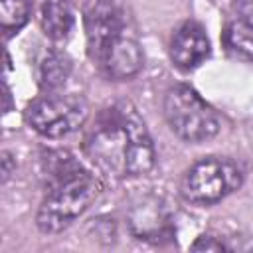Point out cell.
Segmentation results:
<instances>
[{"label": "cell", "mask_w": 253, "mask_h": 253, "mask_svg": "<svg viewBox=\"0 0 253 253\" xmlns=\"http://www.w3.org/2000/svg\"><path fill=\"white\" fill-rule=\"evenodd\" d=\"M99 71L113 81H125L134 77L144 65V53L132 28L113 40L103 51L93 57Z\"/></svg>", "instance_id": "obj_8"}, {"label": "cell", "mask_w": 253, "mask_h": 253, "mask_svg": "<svg viewBox=\"0 0 253 253\" xmlns=\"http://www.w3.org/2000/svg\"><path fill=\"white\" fill-rule=\"evenodd\" d=\"M221 42L225 51L241 61H253V28L241 20L227 22L221 32Z\"/></svg>", "instance_id": "obj_12"}, {"label": "cell", "mask_w": 253, "mask_h": 253, "mask_svg": "<svg viewBox=\"0 0 253 253\" xmlns=\"http://www.w3.org/2000/svg\"><path fill=\"white\" fill-rule=\"evenodd\" d=\"M211 51L210 38L202 24L188 20L184 22L170 40V59L182 71L200 67Z\"/></svg>", "instance_id": "obj_9"}, {"label": "cell", "mask_w": 253, "mask_h": 253, "mask_svg": "<svg viewBox=\"0 0 253 253\" xmlns=\"http://www.w3.org/2000/svg\"><path fill=\"white\" fill-rule=\"evenodd\" d=\"M34 0H0V28L4 36L18 34L30 20Z\"/></svg>", "instance_id": "obj_13"}, {"label": "cell", "mask_w": 253, "mask_h": 253, "mask_svg": "<svg viewBox=\"0 0 253 253\" xmlns=\"http://www.w3.org/2000/svg\"><path fill=\"white\" fill-rule=\"evenodd\" d=\"M42 162L47 192L38 210L36 225L42 233L53 235L67 229L89 210L101 186L67 150H47Z\"/></svg>", "instance_id": "obj_2"}, {"label": "cell", "mask_w": 253, "mask_h": 253, "mask_svg": "<svg viewBox=\"0 0 253 253\" xmlns=\"http://www.w3.org/2000/svg\"><path fill=\"white\" fill-rule=\"evenodd\" d=\"M233 10L237 14V20L253 28V0H233Z\"/></svg>", "instance_id": "obj_15"}, {"label": "cell", "mask_w": 253, "mask_h": 253, "mask_svg": "<svg viewBox=\"0 0 253 253\" xmlns=\"http://www.w3.org/2000/svg\"><path fill=\"white\" fill-rule=\"evenodd\" d=\"M192 251H225L227 245L217 237V235H200L192 245H190Z\"/></svg>", "instance_id": "obj_14"}, {"label": "cell", "mask_w": 253, "mask_h": 253, "mask_svg": "<svg viewBox=\"0 0 253 253\" xmlns=\"http://www.w3.org/2000/svg\"><path fill=\"white\" fill-rule=\"evenodd\" d=\"M71 69H73V63L65 51H59V49L45 51V55L40 61V69H38L40 89L45 93H55L57 89L65 85V81L71 75Z\"/></svg>", "instance_id": "obj_11"}, {"label": "cell", "mask_w": 253, "mask_h": 253, "mask_svg": "<svg viewBox=\"0 0 253 253\" xmlns=\"http://www.w3.org/2000/svg\"><path fill=\"white\" fill-rule=\"evenodd\" d=\"M126 227L132 237L148 243H162L174 237V221L168 206L158 196H140L126 211Z\"/></svg>", "instance_id": "obj_7"}, {"label": "cell", "mask_w": 253, "mask_h": 253, "mask_svg": "<svg viewBox=\"0 0 253 253\" xmlns=\"http://www.w3.org/2000/svg\"><path fill=\"white\" fill-rule=\"evenodd\" d=\"M89 162L111 178L146 176L156 162V152L146 125L132 103L121 101L103 109L83 136Z\"/></svg>", "instance_id": "obj_1"}, {"label": "cell", "mask_w": 253, "mask_h": 253, "mask_svg": "<svg viewBox=\"0 0 253 253\" xmlns=\"http://www.w3.org/2000/svg\"><path fill=\"white\" fill-rule=\"evenodd\" d=\"M16 170V160L12 158V154L8 150L2 152V182H6Z\"/></svg>", "instance_id": "obj_16"}, {"label": "cell", "mask_w": 253, "mask_h": 253, "mask_svg": "<svg viewBox=\"0 0 253 253\" xmlns=\"http://www.w3.org/2000/svg\"><path fill=\"white\" fill-rule=\"evenodd\" d=\"M87 103L77 95L45 93L26 109V123L43 138H63L87 121Z\"/></svg>", "instance_id": "obj_5"}, {"label": "cell", "mask_w": 253, "mask_h": 253, "mask_svg": "<svg viewBox=\"0 0 253 253\" xmlns=\"http://www.w3.org/2000/svg\"><path fill=\"white\" fill-rule=\"evenodd\" d=\"M243 184V172L227 156H206L194 162L180 184V192L186 202L196 206H213L239 190Z\"/></svg>", "instance_id": "obj_4"}, {"label": "cell", "mask_w": 253, "mask_h": 253, "mask_svg": "<svg viewBox=\"0 0 253 253\" xmlns=\"http://www.w3.org/2000/svg\"><path fill=\"white\" fill-rule=\"evenodd\" d=\"M164 119L170 130L184 142L200 144L213 138L219 132V117L211 105H208L196 89L178 83L172 85L162 103Z\"/></svg>", "instance_id": "obj_3"}, {"label": "cell", "mask_w": 253, "mask_h": 253, "mask_svg": "<svg viewBox=\"0 0 253 253\" xmlns=\"http://www.w3.org/2000/svg\"><path fill=\"white\" fill-rule=\"evenodd\" d=\"M40 24L51 42H63L73 28L71 0H43Z\"/></svg>", "instance_id": "obj_10"}, {"label": "cell", "mask_w": 253, "mask_h": 253, "mask_svg": "<svg viewBox=\"0 0 253 253\" xmlns=\"http://www.w3.org/2000/svg\"><path fill=\"white\" fill-rule=\"evenodd\" d=\"M87 53L93 59L113 40L130 30L128 18L117 0H87L83 8Z\"/></svg>", "instance_id": "obj_6"}]
</instances>
